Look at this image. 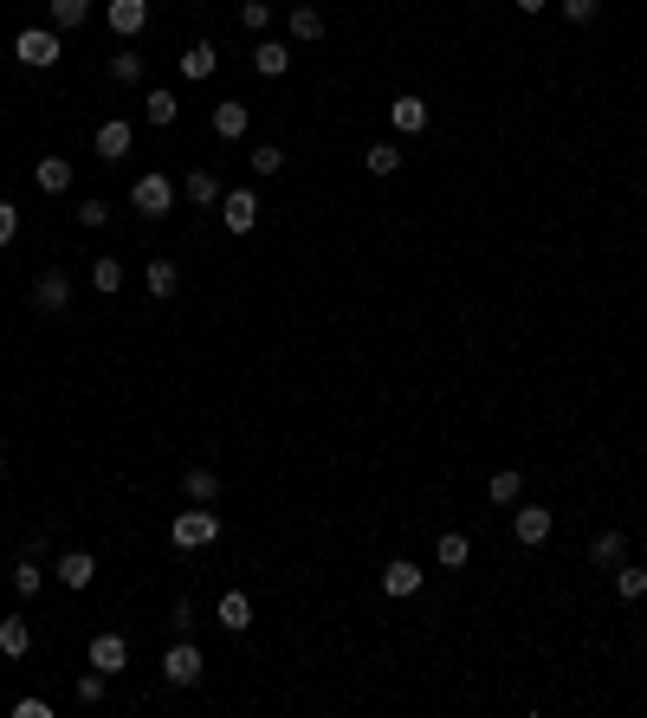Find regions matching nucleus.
I'll return each mask as SVG.
<instances>
[{"label":"nucleus","mask_w":647,"mask_h":718,"mask_svg":"<svg viewBox=\"0 0 647 718\" xmlns=\"http://www.w3.org/2000/svg\"><path fill=\"white\" fill-rule=\"evenodd\" d=\"M65 39L52 33V26H26V33H13V59L26 65V72H46V65H59Z\"/></svg>","instance_id":"obj_1"},{"label":"nucleus","mask_w":647,"mask_h":718,"mask_svg":"<svg viewBox=\"0 0 647 718\" xmlns=\"http://www.w3.org/2000/svg\"><path fill=\"white\" fill-rule=\"evenodd\" d=\"M214 537H220V518L208 512V505H188L182 518H169V544L175 550H208Z\"/></svg>","instance_id":"obj_2"},{"label":"nucleus","mask_w":647,"mask_h":718,"mask_svg":"<svg viewBox=\"0 0 647 718\" xmlns=\"http://www.w3.org/2000/svg\"><path fill=\"white\" fill-rule=\"evenodd\" d=\"M175 195H182V188L169 182V175H136V188H130V207L136 214H149V220H162L175 207Z\"/></svg>","instance_id":"obj_3"},{"label":"nucleus","mask_w":647,"mask_h":718,"mask_svg":"<svg viewBox=\"0 0 647 718\" xmlns=\"http://www.w3.org/2000/svg\"><path fill=\"white\" fill-rule=\"evenodd\" d=\"M201 673H208V660H201L195 641H175L169 654H162V680H169V686H195Z\"/></svg>","instance_id":"obj_4"},{"label":"nucleus","mask_w":647,"mask_h":718,"mask_svg":"<svg viewBox=\"0 0 647 718\" xmlns=\"http://www.w3.org/2000/svg\"><path fill=\"white\" fill-rule=\"evenodd\" d=\"M220 220H227V233H253L259 227V195L253 188H227V195H220Z\"/></svg>","instance_id":"obj_5"},{"label":"nucleus","mask_w":647,"mask_h":718,"mask_svg":"<svg viewBox=\"0 0 647 718\" xmlns=\"http://www.w3.org/2000/svg\"><path fill=\"white\" fill-rule=\"evenodd\" d=\"M33 305L39 311H72V279H65V266H46L33 279Z\"/></svg>","instance_id":"obj_6"},{"label":"nucleus","mask_w":647,"mask_h":718,"mask_svg":"<svg viewBox=\"0 0 647 718\" xmlns=\"http://www.w3.org/2000/svg\"><path fill=\"white\" fill-rule=\"evenodd\" d=\"M104 20H110V33H117V39H136L149 26V0H110Z\"/></svg>","instance_id":"obj_7"},{"label":"nucleus","mask_w":647,"mask_h":718,"mask_svg":"<svg viewBox=\"0 0 647 718\" xmlns=\"http://www.w3.org/2000/svg\"><path fill=\"white\" fill-rule=\"evenodd\" d=\"M130 143H136V123H130V117L98 123V156H104V162H123V156H130Z\"/></svg>","instance_id":"obj_8"},{"label":"nucleus","mask_w":647,"mask_h":718,"mask_svg":"<svg viewBox=\"0 0 647 718\" xmlns=\"http://www.w3.org/2000/svg\"><path fill=\"white\" fill-rule=\"evenodd\" d=\"M52 576H59L65 589H91V576H98V557H91V550H65V557L52 563Z\"/></svg>","instance_id":"obj_9"},{"label":"nucleus","mask_w":647,"mask_h":718,"mask_svg":"<svg viewBox=\"0 0 647 718\" xmlns=\"http://www.w3.org/2000/svg\"><path fill=\"white\" fill-rule=\"evenodd\" d=\"M91 667L98 673H123L130 667V641H123V634H91Z\"/></svg>","instance_id":"obj_10"},{"label":"nucleus","mask_w":647,"mask_h":718,"mask_svg":"<svg viewBox=\"0 0 647 718\" xmlns=\"http://www.w3.org/2000/svg\"><path fill=\"white\" fill-rule=\"evenodd\" d=\"M550 524H557V518H550L544 505H518V512H512V537H518V544H544Z\"/></svg>","instance_id":"obj_11"},{"label":"nucleus","mask_w":647,"mask_h":718,"mask_svg":"<svg viewBox=\"0 0 647 718\" xmlns=\"http://www.w3.org/2000/svg\"><path fill=\"white\" fill-rule=\"evenodd\" d=\"M246 130H253V110H246V104H214V136H220V143H240V136Z\"/></svg>","instance_id":"obj_12"},{"label":"nucleus","mask_w":647,"mask_h":718,"mask_svg":"<svg viewBox=\"0 0 647 718\" xmlns=\"http://www.w3.org/2000/svg\"><path fill=\"white\" fill-rule=\"evenodd\" d=\"M389 123H395L402 136H421V130H428V104H421L415 91H402V98L389 104Z\"/></svg>","instance_id":"obj_13"},{"label":"nucleus","mask_w":647,"mask_h":718,"mask_svg":"<svg viewBox=\"0 0 647 718\" xmlns=\"http://www.w3.org/2000/svg\"><path fill=\"white\" fill-rule=\"evenodd\" d=\"M415 589H421V563L395 557L389 570H382V596H395V602H402V596H415Z\"/></svg>","instance_id":"obj_14"},{"label":"nucleus","mask_w":647,"mask_h":718,"mask_svg":"<svg viewBox=\"0 0 647 718\" xmlns=\"http://www.w3.org/2000/svg\"><path fill=\"white\" fill-rule=\"evenodd\" d=\"M253 72L259 78H285V72H292V52H285L279 39H259V46H253Z\"/></svg>","instance_id":"obj_15"},{"label":"nucleus","mask_w":647,"mask_h":718,"mask_svg":"<svg viewBox=\"0 0 647 718\" xmlns=\"http://www.w3.org/2000/svg\"><path fill=\"white\" fill-rule=\"evenodd\" d=\"M182 492H188L195 505H214V499H220V473H214V466H188V473H182Z\"/></svg>","instance_id":"obj_16"},{"label":"nucleus","mask_w":647,"mask_h":718,"mask_svg":"<svg viewBox=\"0 0 647 718\" xmlns=\"http://www.w3.org/2000/svg\"><path fill=\"white\" fill-rule=\"evenodd\" d=\"M0 654H7V660H26V654H33V628H26L20 615L0 621Z\"/></svg>","instance_id":"obj_17"},{"label":"nucleus","mask_w":647,"mask_h":718,"mask_svg":"<svg viewBox=\"0 0 647 718\" xmlns=\"http://www.w3.org/2000/svg\"><path fill=\"white\" fill-rule=\"evenodd\" d=\"M33 182L46 188V195H65V188H72V162H65V156H39Z\"/></svg>","instance_id":"obj_18"},{"label":"nucleus","mask_w":647,"mask_h":718,"mask_svg":"<svg viewBox=\"0 0 647 718\" xmlns=\"http://www.w3.org/2000/svg\"><path fill=\"white\" fill-rule=\"evenodd\" d=\"M518 492H525V473H518V466H499V473L486 479V499L492 505H518Z\"/></svg>","instance_id":"obj_19"},{"label":"nucleus","mask_w":647,"mask_h":718,"mask_svg":"<svg viewBox=\"0 0 647 718\" xmlns=\"http://www.w3.org/2000/svg\"><path fill=\"white\" fill-rule=\"evenodd\" d=\"M589 563H596V570H615V563H628V537H622V531H602L596 544H589Z\"/></svg>","instance_id":"obj_20"},{"label":"nucleus","mask_w":647,"mask_h":718,"mask_svg":"<svg viewBox=\"0 0 647 718\" xmlns=\"http://www.w3.org/2000/svg\"><path fill=\"white\" fill-rule=\"evenodd\" d=\"M46 13H52V33H72V26L91 20V0H46Z\"/></svg>","instance_id":"obj_21"},{"label":"nucleus","mask_w":647,"mask_h":718,"mask_svg":"<svg viewBox=\"0 0 647 718\" xmlns=\"http://www.w3.org/2000/svg\"><path fill=\"white\" fill-rule=\"evenodd\" d=\"M143 285H149V298H169L175 285H182V272H175V259H149V266H143Z\"/></svg>","instance_id":"obj_22"},{"label":"nucleus","mask_w":647,"mask_h":718,"mask_svg":"<svg viewBox=\"0 0 647 718\" xmlns=\"http://www.w3.org/2000/svg\"><path fill=\"white\" fill-rule=\"evenodd\" d=\"M220 628H227V634L253 628V602H246L240 589H227V596H220Z\"/></svg>","instance_id":"obj_23"},{"label":"nucleus","mask_w":647,"mask_h":718,"mask_svg":"<svg viewBox=\"0 0 647 718\" xmlns=\"http://www.w3.org/2000/svg\"><path fill=\"white\" fill-rule=\"evenodd\" d=\"M143 117L156 123V130H169V123L182 117V98H175V91H149V98H143Z\"/></svg>","instance_id":"obj_24"},{"label":"nucleus","mask_w":647,"mask_h":718,"mask_svg":"<svg viewBox=\"0 0 647 718\" xmlns=\"http://www.w3.org/2000/svg\"><path fill=\"white\" fill-rule=\"evenodd\" d=\"M214 65H220V52L208 46V39H201V46H188V52H182V78H195V85H201V78H214Z\"/></svg>","instance_id":"obj_25"},{"label":"nucleus","mask_w":647,"mask_h":718,"mask_svg":"<svg viewBox=\"0 0 647 718\" xmlns=\"http://www.w3.org/2000/svg\"><path fill=\"white\" fill-rule=\"evenodd\" d=\"M615 596H622V602H641L647 596V570H641V563H615Z\"/></svg>","instance_id":"obj_26"},{"label":"nucleus","mask_w":647,"mask_h":718,"mask_svg":"<svg viewBox=\"0 0 647 718\" xmlns=\"http://www.w3.org/2000/svg\"><path fill=\"white\" fill-rule=\"evenodd\" d=\"M182 195L195 201V207H214V201H220V182H214L208 169H195V175H182Z\"/></svg>","instance_id":"obj_27"},{"label":"nucleus","mask_w":647,"mask_h":718,"mask_svg":"<svg viewBox=\"0 0 647 718\" xmlns=\"http://www.w3.org/2000/svg\"><path fill=\"white\" fill-rule=\"evenodd\" d=\"M363 169H369V175H395V169H402V149H395V143H369Z\"/></svg>","instance_id":"obj_28"},{"label":"nucleus","mask_w":647,"mask_h":718,"mask_svg":"<svg viewBox=\"0 0 647 718\" xmlns=\"http://www.w3.org/2000/svg\"><path fill=\"white\" fill-rule=\"evenodd\" d=\"M91 285H98L104 298H117L123 292V259H98V266H91Z\"/></svg>","instance_id":"obj_29"},{"label":"nucleus","mask_w":647,"mask_h":718,"mask_svg":"<svg viewBox=\"0 0 647 718\" xmlns=\"http://www.w3.org/2000/svg\"><path fill=\"white\" fill-rule=\"evenodd\" d=\"M39 583H46V570H39L33 557H20V563H13V596H39Z\"/></svg>","instance_id":"obj_30"},{"label":"nucleus","mask_w":647,"mask_h":718,"mask_svg":"<svg viewBox=\"0 0 647 718\" xmlns=\"http://www.w3.org/2000/svg\"><path fill=\"white\" fill-rule=\"evenodd\" d=\"M110 78H117V85H136V78H143V52H110Z\"/></svg>","instance_id":"obj_31"},{"label":"nucleus","mask_w":647,"mask_h":718,"mask_svg":"<svg viewBox=\"0 0 647 718\" xmlns=\"http://www.w3.org/2000/svg\"><path fill=\"white\" fill-rule=\"evenodd\" d=\"M292 39H324V13L318 7H292Z\"/></svg>","instance_id":"obj_32"},{"label":"nucleus","mask_w":647,"mask_h":718,"mask_svg":"<svg viewBox=\"0 0 647 718\" xmlns=\"http://www.w3.org/2000/svg\"><path fill=\"white\" fill-rule=\"evenodd\" d=\"M434 557H440V570H460V563L473 557V550H466V537H460V531H447V537H440V550H434Z\"/></svg>","instance_id":"obj_33"},{"label":"nucleus","mask_w":647,"mask_h":718,"mask_svg":"<svg viewBox=\"0 0 647 718\" xmlns=\"http://www.w3.org/2000/svg\"><path fill=\"white\" fill-rule=\"evenodd\" d=\"M246 162H253V175H279V169H285V149H279V143H259Z\"/></svg>","instance_id":"obj_34"},{"label":"nucleus","mask_w":647,"mask_h":718,"mask_svg":"<svg viewBox=\"0 0 647 718\" xmlns=\"http://www.w3.org/2000/svg\"><path fill=\"white\" fill-rule=\"evenodd\" d=\"M557 7H563V20H570V26H589L602 13V0H557Z\"/></svg>","instance_id":"obj_35"},{"label":"nucleus","mask_w":647,"mask_h":718,"mask_svg":"<svg viewBox=\"0 0 647 718\" xmlns=\"http://www.w3.org/2000/svg\"><path fill=\"white\" fill-rule=\"evenodd\" d=\"M13 240H20V207L0 201V246H13Z\"/></svg>","instance_id":"obj_36"},{"label":"nucleus","mask_w":647,"mask_h":718,"mask_svg":"<svg viewBox=\"0 0 647 718\" xmlns=\"http://www.w3.org/2000/svg\"><path fill=\"white\" fill-rule=\"evenodd\" d=\"M240 20L253 26V33H266V26H272V7H266V0H246V7H240Z\"/></svg>","instance_id":"obj_37"},{"label":"nucleus","mask_w":647,"mask_h":718,"mask_svg":"<svg viewBox=\"0 0 647 718\" xmlns=\"http://www.w3.org/2000/svg\"><path fill=\"white\" fill-rule=\"evenodd\" d=\"M78 699H85V706H98V699H104V673H98V667L78 680Z\"/></svg>","instance_id":"obj_38"},{"label":"nucleus","mask_w":647,"mask_h":718,"mask_svg":"<svg viewBox=\"0 0 647 718\" xmlns=\"http://www.w3.org/2000/svg\"><path fill=\"white\" fill-rule=\"evenodd\" d=\"M78 220H85V227H104V220H110V201H78Z\"/></svg>","instance_id":"obj_39"},{"label":"nucleus","mask_w":647,"mask_h":718,"mask_svg":"<svg viewBox=\"0 0 647 718\" xmlns=\"http://www.w3.org/2000/svg\"><path fill=\"white\" fill-rule=\"evenodd\" d=\"M13 718H52L46 699H13Z\"/></svg>","instance_id":"obj_40"},{"label":"nucleus","mask_w":647,"mask_h":718,"mask_svg":"<svg viewBox=\"0 0 647 718\" xmlns=\"http://www.w3.org/2000/svg\"><path fill=\"white\" fill-rule=\"evenodd\" d=\"M169 628H195V602H188V596L169 609Z\"/></svg>","instance_id":"obj_41"},{"label":"nucleus","mask_w":647,"mask_h":718,"mask_svg":"<svg viewBox=\"0 0 647 718\" xmlns=\"http://www.w3.org/2000/svg\"><path fill=\"white\" fill-rule=\"evenodd\" d=\"M518 7H525V13H544V7H550V0H518Z\"/></svg>","instance_id":"obj_42"},{"label":"nucleus","mask_w":647,"mask_h":718,"mask_svg":"<svg viewBox=\"0 0 647 718\" xmlns=\"http://www.w3.org/2000/svg\"><path fill=\"white\" fill-rule=\"evenodd\" d=\"M0 479H7V460H0Z\"/></svg>","instance_id":"obj_43"}]
</instances>
